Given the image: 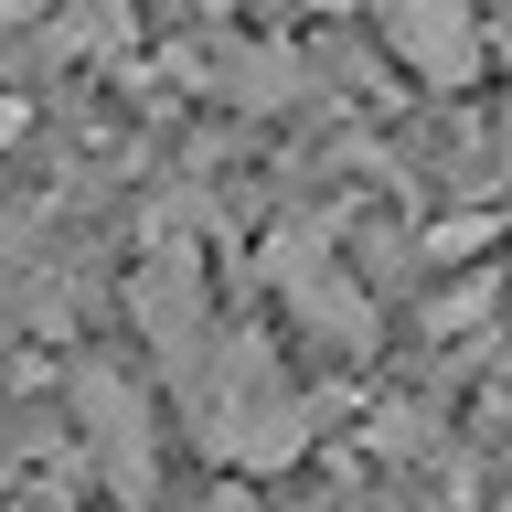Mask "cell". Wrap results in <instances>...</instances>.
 I'll use <instances>...</instances> for the list:
<instances>
[]
</instances>
